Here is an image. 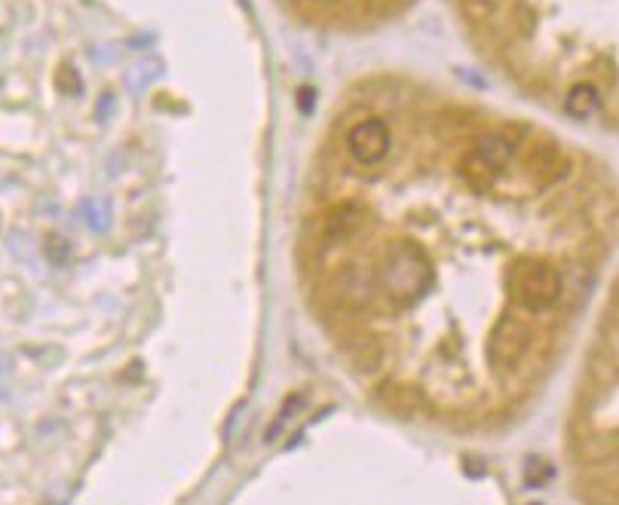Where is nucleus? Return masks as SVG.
<instances>
[{"label":"nucleus","mask_w":619,"mask_h":505,"mask_svg":"<svg viewBox=\"0 0 619 505\" xmlns=\"http://www.w3.org/2000/svg\"><path fill=\"white\" fill-rule=\"evenodd\" d=\"M506 286H509L513 301L528 313H546L565 294L558 267L549 261H540V257H518L509 269Z\"/></svg>","instance_id":"nucleus-2"},{"label":"nucleus","mask_w":619,"mask_h":505,"mask_svg":"<svg viewBox=\"0 0 619 505\" xmlns=\"http://www.w3.org/2000/svg\"><path fill=\"white\" fill-rule=\"evenodd\" d=\"M390 144H393V135H390V126L380 117L359 119V123L346 132V151L353 153L362 166L380 163V160L390 153Z\"/></svg>","instance_id":"nucleus-4"},{"label":"nucleus","mask_w":619,"mask_h":505,"mask_svg":"<svg viewBox=\"0 0 619 505\" xmlns=\"http://www.w3.org/2000/svg\"><path fill=\"white\" fill-rule=\"evenodd\" d=\"M464 13L476 25H484V22L497 16V0H464Z\"/></svg>","instance_id":"nucleus-14"},{"label":"nucleus","mask_w":619,"mask_h":505,"mask_svg":"<svg viewBox=\"0 0 619 505\" xmlns=\"http://www.w3.org/2000/svg\"><path fill=\"white\" fill-rule=\"evenodd\" d=\"M77 215L92 233H104L111 227V220H114V212H111V202L108 200H84Z\"/></svg>","instance_id":"nucleus-11"},{"label":"nucleus","mask_w":619,"mask_h":505,"mask_svg":"<svg viewBox=\"0 0 619 505\" xmlns=\"http://www.w3.org/2000/svg\"><path fill=\"white\" fill-rule=\"evenodd\" d=\"M331 294H334V301H341L344 306H350V310H359V306H368V301H371L375 279L356 267H341L334 273Z\"/></svg>","instance_id":"nucleus-7"},{"label":"nucleus","mask_w":619,"mask_h":505,"mask_svg":"<svg viewBox=\"0 0 619 505\" xmlns=\"http://www.w3.org/2000/svg\"><path fill=\"white\" fill-rule=\"evenodd\" d=\"M460 178H464L469 190L484 193V190H491V187H494V181L500 178V172L497 168L488 166L482 156L469 148V151L464 153V160H460Z\"/></svg>","instance_id":"nucleus-8"},{"label":"nucleus","mask_w":619,"mask_h":505,"mask_svg":"<svg viewBox=\"0 0 619 505\" xmlns=\"http://www.w3.org/2000/svg\"><path fill=\"white\" fill-rule=\"evenodd\" d=\"M602 104V96H598V89L592 84H580V86H573L568 92V99H565V108H568V114L570 117H577V119H583V117H589L595 108Z\"/></svg>","instance_id":"nucleus-10"},{"label":"nucleus","mask_w":619,"mask_h":505,"mask_svg":"<svg viewBox=\"0 0 619 505\" xmlns=\"http://www.w3.org/2000/svg\"><path fill=\"white\" fill-rule=\"evenodd\" d=\"M472 151L482 156L484 163L491 168H497V172H503L506 168V163L513 160V153H516V144L506 138L503 132H488L482 135L479 141H476V148Z\"/></svg>","instance_id":"nucleus-9"},{"label":"nucleus","mask_w":619,"mask_h":505,"mask_svg":"<svg viewBox=\"0 0 619 505\" xmlns=\"http://www.w3.org/2000/svg\"><path fill=\"white\" fill-rule=\"evenodd\" d=\"M383 402H390L393 411L399 414H408L412 417L414 411H424V399H420V392L417 389H408V387H383Z\"/></svg>","instance_id":"nucleus-12"},{"label":"nucleus","mask_w":619,"mask_h":505,"mask_svg":"<svg viewBox=\"0 0 619 505\" xmlns=\"http://www.w3.org/2000/svg\"><path fill=\"white\" fill-rule=\"evenodd\" d=\"M525 168H528V175H531L536 185L549 187L558 185L568 175L570 160L568 153L561 151L555 141H549V138H533L531 144H528V151H525Z\"/></svg>","instance_id":"nucleus-5"},{"label":"nucleus","mask_w":619,"mask_h":505,"mask_svg":"<svg viewBox=\"0 0 619 505\" xmlns=\"http://www.w3.org/2000/svg\"><path fill=\"white\" fill-rule=\"evenodd\" d=\"M375 286L393 303L417 301L432 286V264L427 252L412 242H396L383 254Z\"/></svg>","instance_id":"nucleus-1"},{"label":"nucleus","mask_w":619,"mask_h":505,"mask_svg":"<svg viewBox=\"0 0 619 505\" xmlns=\"http://www.w3.org/2000/svg\"><path fill=\"white\" fill-rule=\"evenodd\" d=\"M160 74H163V65H160L156 59H141L138 65L129 67V74H126V86H129L132 92H144V89L154 84Z\"/></svg>","instance_id":"nucleus-13"},{"label":"nucleus","mask_w":619,"mask_h":505,"mask_svg":"<svg viewBox=\"0 0 619 505\" xmlns=\"http://www.w3.org/2000/svg\"><path fill=\"white\" fill-rule=\"evenodd\" d=\"M365 227V209L359 202H338L326 218L319 220L323 245H344Z\"/></svg>","instance_id":"nucleus-6"},{"label":"nucleus","mask_w":619,"mask_h":505,"mask_svg":"<svg viewBox=\"0 0 619 505\" xmlns=\"http://www.w3.org/2000/svg\"><path fill=\"white\" fill-rule=\"evenodd\" d=\"M533 328L518 316H503L488 334V365L497 377H506L531 355Z\"/></svg>","instance_id":"nucleus-3"}]
</instances>
